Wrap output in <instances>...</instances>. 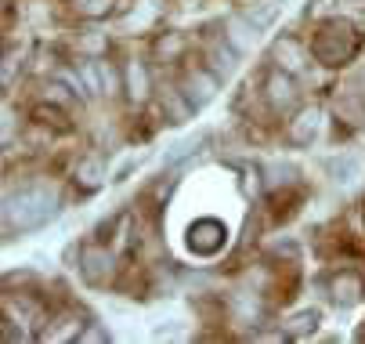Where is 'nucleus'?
<instances>
[{"mask_svg": "<svg viewBox=\"0 0 365 344\" xmlns=\"http://www.w3.org/2000/svg\"><path fill=\"white\" fill-rule=\"evenodd\" d=\"M58 214H62V196L47 181H26L19 192L8 185V192H4V232H8V239L26 236V232H40Z\"/></svg>", "mask_w": 365, "mask_h": 344, "instance_id": "1", "label": "nucleus"}, {"mask_svg": "<svg viewBox=\"0 0 365 344\" xmlns=\"http://www.w3.org/2000/svg\"><path fill=\"white\" fill-rule=\"evenodd\" d=\"M358 47H361V36L351 22L344 19H326L315 33V40H311V59H315L319 66H347L354 55H358Z\"/></svg>", "mask_w": 365, "mask_h": 344, "instance_id": "2", "label": "nucleus"}, {"mask_svg": "<svg viewBox=\"0 0 365 344\" xmlns=\"http://www.w3.org/2000/svg\"><path fill=\"white\" fill-rule=\"evenodd\" d=\"M76 261H80L76 268H80V275H83V283H87V286L106 290V286H113V283H116L120 265H116V254H113L109 243H101V239H94V243H80Z\"/></svg>", "mask_w": 365, "mask_h": 344, "instance_id": "3", "label": "nucleus"}, {"mask_svg": "<svg viewBox=\"0 0 365 344\" xmlns=\"http://www.w3.org/2000/svg\"><path fill=\"white\" fill-rule=\"evenodd\" d=\"M185 247L195 258H217L228 247V225L221 218H195L185 228Z\"/></svg>", "mask_w": 365, "mask_h": 344, "instance_id": "4", "label": "nucleus"}, {"mask_svg": "<svg viewBox=\"0 0 365 344\" xmlns=\"http://www.w3.org/2000/svg\"><path fill=\"white\" fill-rule=\"evenodd\" d=\"M264 102H268V109L275 113V116H289V113H297L300 109V87H297V76L293 73H286V69H272L268 76H264Z\"/></svg>", "mask_w": 365, "mask_h": 344, "instance_id": "5", "label": "nucleus"}, {"mask_svg": "<svg viewBox=\"0 0 365 344\" xmlns=\"http://www.w3.org/2000/svg\"><path fill=\"white\" fill-rule=\"evenodd\" d=\"M221 76L206 66L202 59L199 62H192V66H185V73H181V91L192 98V106L195 109H202V106H210L214 98H217V91H221Z\"/></svg>", "mask_w": 365, "mask_h": 344, "instance_id": "6", "label": "nucleus"}, {"mask_svg": "<svg viewBox=\"0 0 365 344\" xmlns=\"http://www.w3.org/2000/svg\"><path fill=\"white\" fill-rule=\"evenodd\" d=\"M152 94H155V80H152L148 62L127 59V62H123V98H127V106H130V109H141Z\"/></svg>", "mask_w": 365, "mask_h": 344, "instance_id": "7", "label": "nucleus"}, {"mask_svg": "<svg viewBox=\"0 0 365 344\" xmlns=\"http://www.w3.org/2000/svg\"><path fill=\"white\" fill-rule=\"evenodd\" d=\"M322 120H326V116H322L319 106H300V109L289 113V120H286V141L293 145V149H307V145L319 138Z\"/></svg>", "mask_w": 365, "mask_h": 344, "instance_id": "8", "label": "nucleus"}, {"mask_svg": "<svg viewBox=\"0 0 365 344\" xmlns=\"http://www.w3.org/2000/svg\"><path fill=\"white\" fill-rule=\"evenodd\" d=\"M272 62H275V69H286V73H304L311 62V47L300 40V36H293V33H282L275 44H272Z\"/></svg>", "mask_w": 365, "mask_h": 344, "instance_id": "9", "label": "nucleus"}, {"mask_svg": "<svg viewBox=\"0 0 365 344\" xmlns=\"http://www.w3.org/2000/svg\"><path fill=\"white\" fill-rule=\"evenodd\" d=\"M202 62L210 66L221 80H228V76L239 69V51L232 47V40L225 36V26H221V33H214V36L202 40Z\"/></svg>", "mask_w": 365, "mask_h": 344, "instance_id": "10", "label": "nucleus"}, {"mask_svg": "<svg viewBox=\"0 0 365 344\" xmlns=\"http://www.w3.org/2000/svg\"><path fill=\"white\" fill-rule=\"evenodd\" d=\"M155 98H160V113L167 123L181 127L195 116V106H192V98L181 91V84H163V87H155Z\"/></svg>", "mask_w": 365, "mask_h": 344, "instance_id": "11", "label": "nucleus"}, {"mask_svg": "<svg viewBox=\"0 0 365 344\" xmlns=\"http://www.w3.org/2000/svg\"><path fill=\"white\" fill-rule=\"evenodd\" d=\"M329 298H333V305H340V308L358 305V301L365 298V279H361V272H354V268L333 272V275H329Z\"/></svg>", "mask_w": 365, "mask_h": 344, "instance_id": "12", "label": "nucleus"}, {"mask_svg": "<svg viewBox=\"0 0 365 344\" xmlns=\"http://www.w3.org/2000/svg\"><path fill=\"white\" fill-rule=\"evenodd\" d=\"M188 47H192V40L181 29H163L160 36L152 40V55H155L160 66H178V62H185Z\"/></svg>", "mask_w": 365, "mask_h": 344, "instance_id": "13", "label": "nucleus"}, {"mask_svg": "<svg viewBox=\"0 0 365 344\" xmlns=\"http://www.w3.org/2000/svg\"><path fill=\"white\" fill-rule=\"evenodd\" d=\"M73 185H76L83 196L98 192L101 185H106V160H101L98 153L80 156V160H76V167H73Z\"/></svg>", "mask_w": 365, "mask_h": 344, "instance_id": "14", "label": "nucleus"}, {"mask_svg": "<svg viewBox=\"0 0 365 344\" xmlns=\"http://www.w3.org/2000/svg\"><path fill=\"white\" fill-rule=\"evenodd\" d=\"M225 36L232 40V47H235L239 55H246L250 47L257 44L260 29H257V26H253V22L242 15V11H235V15H228V19H225Z\"/></svg>", "mask_w": 365, "mask_h": 344, "instance_id": "15", "label": "nucleus"}, {"mask_svg": "<svg viewBox=\"0 0 365 344\" xmlns=\"http://www.w3.org/2000/svg\"><path fill=\"white\" fill-rule=\"evenodd\" d=\"M239 11H242L260 33H264V29H272L275 19L282 15V0H242Z\"/></svg>", "mask_w": 365, "mask_h": 344, "instance_id": "16", "label": "nucleus"}, {"mask_svg": "<svg viewBox=\"0 0 365 344\" xmlns=\"http://www.w3.org/2000/svg\"><path fill=\"white\" fill-rule=\"evenodd\" d=\"M210 141V131H195L192 138H181V141H174L170 145V153L163 156V167L170 171V167H178V163H185V160H192L195 153H202V145Z\"/></svg>", "mask_w": 365, "mask_h": 344, "instance_id": "17", "label": "nucleus"}, {"mask_svg": "<svg viewBox=\"0 0 365 344\" xmlns=\"http://www.w3.org/2000/svg\"><path fill=\"white\" fill-rule=\"evenodd\" d=\"M69 15L80 22H106L116 15V0H69Z\"/></svg>", "mask_w": 365, "mask_h": 344, "instance_id": "18", "label": "nucleus"}, {"mask_svg": "<svg viewBox=\"0 0 365 344\" xmlns=\"http://www.w3.org/2000/svg\"><path fill=\"white\" fill-rule=\"evenodd\" d=\"M260 178H264V188L268 192H282V188H293L297 181H300V167L297 163H268V167H260Z\"/></svg>", "mask_w": 365, "mask_h": 344, "instance_id": "19", "label": "nucleus"}, {"mask_svg": "<svg viewBox=\"0 0 365 344\" xmlns=\"http://www.w3.org/2000/svg\"><path fill=\"white\" fill-rule=\"evenodd\" d=\"M326 171L336 185H351L361 174V160H358V153H336V156L326 160Z\"/></svg>", "mask_w": 365, "mask_h": 344, "instance_id": "20", "label": "nucleus"}, {"mask_svg": "<svg viewBox=\"0 0 365 344\" xmlns=\"http://www.w3.org/2000/svg\"><path fill=\"white\" fill-rule=\"evenodd\" d=\"M319 312L315 308H307V312H297L293 319H286L282 323V330H286V337H293V340H304V337H311V333H315L319 330Z\"/></svg>", "mask_w": 365, "mask_h": 344, "instance_id": "21", "label": "nucleus"}, {"mask_svg": "<svg viewBox=\"0 0 365 344\" xmlns=\"http://www.w3.org/2000/svg\"><path fill=\"white\" fill-rule=\"evenodd\" d=\"M73 47H76V55H83V59H106L109 36L106 33H76Z\"/></svg>", "mask_w": 365, "mask_h": 344, "instance_id": "22", "label": "nucleus"}, {"mask_svg": "<svg viewBox=\"0 0 365 344\" xmlns=\"http://www.w3.org/2000/svg\"><path fill=\"white\" fill-rule=\"evenodd\" d=\"M80 330H83V323H80L76 315H58L55 323H47L43 340H76Z\"/></svg>", "mask_w": 365, "mask_h": 344, "instance_id": "23", "label": "nucleus"}, {"mask_svg": "<svg viewBox=\"0 0 365 344\" xmlns=\"http://www.w3.org/2000/svg\"><path fill=\"white\" fill-rule=\"evenodd\" d=\"M91 340H109V330L101 326V323H87L76 337V344H91Z\"/></svg>", "mask_w": 365, "mask_h": 344, "instance_id": "24", "label": "nucleus"}, {"mask_svg": "<svg viewBox=\"0 0 365 344\" xmlns=\"http://www.w3.org/2000/svg\"><path fill=\"white\" fill-rule=\"evenodd\" d=\"M138 167H141V156H127V160L120 163V171L113 174V185H123V181H127V178H130Z\"/></svg>", "mask_w": 365, "mask_h": 344, "instance_id": "25", "label": "nucleus"}, {"mask_svg": "<svg viewBox=\"0 0 365 344\" xmlns=\"http://www.w3.org/2000/svg\"><path fill=\"white\" fill-rule=\"evenodd\" d=\"M354 84H351V94H358L361 102H365V55L358 59V66H354V76H351Z\"/></svg>", "mask_w": 365, "mask_h": 344, "instance_id": "26", "label": "nucleus"}, {"mask_svg": "<svg viewBox=\"0 0 365 344\" xmlns=\"http://www.w3.org/2000/svg\"><path fill=\"white\" fill-rule=\"evenodd\" d=\"M304 15H311V19H326V15H333V4H329V0H311V8H307Z\"/></svg>", "mask_w": 365, "mask_h": 344, "instance_id": "27", "label": "nucleus"}]
</instances>
